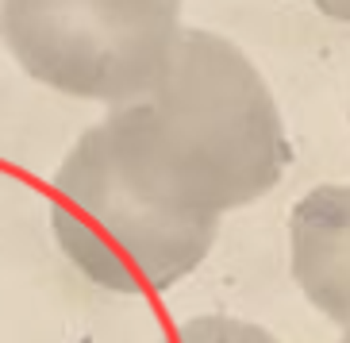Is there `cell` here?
<instances>
[{
  "mask_svg": "<svg viewBox=\"0 0 350 343\" xmlns=\"http://www.w3.org/2000/svg\"><path fill=\"white\" fill-rule=\"evenodd\" d=\"M181 31V0H0V39L23 73L108 108L162 77Z\"/></svg>",
  "mask_w": 350,
  "mask_h": 343,
  "instance_id": "obj_3",
  "label": "cell"
},
{
  "mask_svg": "<svg viewBox=\"0 0 350 343\" xmlns=\"http://www.w3.org/2000/svg\"><path fill=\"white\" fill-rule=\"evenodd\" d=\"M51 231L73 270L96 290L139 297L174 290L208 259L216 220L174 216L135 193L108 162L93 127L54 174Z\"/></svg>",
  "mask_w": 350,
  "mask_h": 343,
  "instance_id": "obj_2",
  "label": "cell"
},
{
  "mask_svg": "<svg viewBox=\"0 0 350 343\" xmlns=\"http://www.w3.org/2000/svg\"><path fill=\"white\" fill-rule=\"evenodd\" d=\"M339 343H350V328H342V340Z\"/></svg>",
  "mask_w": 350,
  "mask_h": 343,
  "instance_id": "obj_7",
  "label": "cell"
},
{
  "mask_svg": "<svg viewBox=\"0 0 350 343\" xmlns=\"http://www.w3.org/2000/svg\"><path fill=\"white\" fill-rule=\"evenodd\" d=\"M158 343H281V340L262 324L224 316V312H204V316L177 324L174 332Z\"/></svg>",
  "mask_w": 350,
  "mask_h": 343,
  "instance_id": "obj_5",
  "label": "cell"
},
{
  "mask_svg": "<svg viewBox=\"0 0 350 343\" xmlns=\"http://www.w3.org/2000/svg\"><path fill=\"white\" fill-rule=\"evenodd\" d=\"M108 162L150 205L216 220L278 189L293 162L278 97L231 39L185 27L143 97L93 124Z\"/></svg>",
  "mask_w": 350,
  "mask_h": 343,
  "instance_id": "obj_1",
  "label": "cell"
},
{
  "mask_svg": "<svg viewBox=\"0 0 350 343\" xmlns=\"http://www.w3.org/2000/svg\"><path fill=\"white\" fill-rule=\"evenodd\" d=\"M288 266L312 309L350 328V181L316 186L293 205Z\"/></svg>",
  "mask_w": 350,
  "mask_h": 343,
  "instance_id": "obj_4",
  "label": "cell"
},
{
  "mask_svg": "<svg viewBox=\"0 0 350 343\" xmlns=\"http://www.w3.org/2000/svg\"><path fill=\"white\" fill-rule=\"evenodd\" d=\"M323 16H331V20H342L350 23V0H312Z\"/></svg>",
  "mask_w": 350,
  "mask_h": 343,
  "instance_id": "obj_6",
  "label": "cell"
}]
</instances>
